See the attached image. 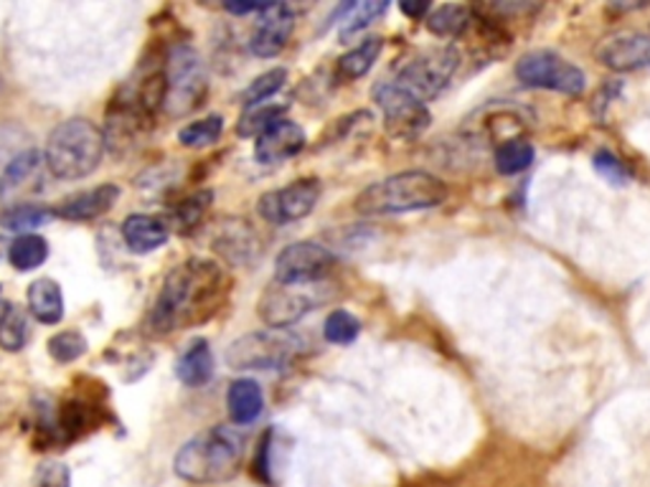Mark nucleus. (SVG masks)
Masks as SVG:
<instances>
[{
  "label": "nucleus",
  "mask_w": 650,
  "mask_h": 487,
  "mask_svg": "<svg viewBox=\"0 0 650 487\" xmlns=\"http://www.w3.org/2000/svg\"><path fill=\"white\" fill-rule=\"evenodd\" d=\"M595 170L613 186H625L630 180V170L625 168V163L610 151H599L595 155Z\"/></svg>",
  "instance_id": "nucleus-37"
},
{
  "label": "nucleus",
  "mask_w": 650,
  "mask_h": 487,
  "mask_svg": "<svg viewBox=\"0 0 650 487\" xmlns=\"http://www.w3.org/2000/svg\"><path fill=\"white\" fill-rule=\"evenodd\" d=\"M295 23H298V19H295V11L290 5L267 3L265 11L260 13L257 29L252 33V54L260 56V59H273V56H277L287 46V41H290L295 31Z\"/></svg>",
  "instance_id": "nucleus-14"
},
{
  "label": "nucleus",
  "mask_w": 650,
  "mask_h": 487,
  "mask_svg": "<svg viewBox=\"0 0 650 487\" xmlns=\"http://www.w3.org/2000/svg\"><path fill=\"white\" fill-rule=\"evenodd\" d=\"M120 198V188L114 184H104L97 186L92 191L77 193L64 201L59 209H56V217L67 219V221H95L100 219L102 213H107L118 203Z\"/></svg>",
  "instance_id": "nucleus-17"
},
{
  "label": "nucleus",
  "mask_w": 650,
  "mask_h": 487,
  "mask_svg": "<svg viewBox=\"0 0 650 487\" xmlns=\"http://www.w3.org/2000/svg\"><path fill=\"white\" fill-rule=\"evenodd\" d=\"M382 48H384V38H378V36L361 41L359 46H353L351 52H345L341 59L335 62L333 79H339L341 85H349V81L366 77V74L372 71V66L376 64L378 56H382Z\"/></svg>",
  "instance_id": "nucleus-19"
},
{
  "label": "nucleus",
  "mask_w": 650,
  "mask_h": 487,
  "mask_svg": "<svg viewBox=\"0 0 650 487\" xmlns=\"http://www.w3.org/2000/svg\"><path fill=\"white\" fill-rule=\"evenodd\" d=\"M335 269V254L316 242L285 246L275 262V283H318Z\"/></svg>",
  "instance_id": "nucleus-12"
},
{
  "label": "nucleus",
  "mask_w": 650,
  "mask_h": 487,
  "mask_svg": "<svg viewBox=\"0 0 650 487\" xmlns=\"http://www.w3.org/2000/svg\"><path fill=\"white\" fill-rule=\"evenodd\" d=\"M44 165L38 151L15 155L0 178V201L8 206L23 203V198L36 196L44 188Z\"/></svg>",
  "instance_id": "nucleus-15"
},
{
  "label": "nucleus",
  "mask_w": 650,
  "mask_h": 487,
  "mask_svg": "<svg viewBox=\"0 0 650 487\" xmlns=\"http://www.w3.org/2000/svg\"><path fill=\"white\" fill-rule=\"evenodd\" d=\"M52 219H54V211H48L46 206H38V203L8 206V209L0 213V224H3V229L15 231L19 236L46 226Z\"/></svg>",
  "instance_id": "nucleus-25"
},
{
  "label": "nucleus",
  "mask_w": 650,
  "mask_h": 487,
  "mask_svg": "<svg viewBox=\"0 0 650 487\" xmlns=\"http://www.w3.org/2000/svg\"><path fill=\"white\" fill-rule=\"evenodd\" d=\"M471 21H473L471 8L458 5V3H445V5L432 8L425 19L430 33H434V36H440V38L463 36L467 26H471Z\"/></svg>",
  "instance_id": "nucleus-23"
},
{
  "label": "nucleus",
  "mask_w": 650,
  "mask_h": 487,
  "mask_svg": "<svg viewBox=\"0 0 650 487\" xmlns=\"http://www.w3.org/2000/svg\"><path fill=\"white\" fill-rule=\"evenodd\" d=\"M374 102L382 107L386 130L397 137H417L430 125V112L422 102L411 99L407 92L394 85L392 79H382L372 89Z\"/></svg>",
  "instance_id": "nucleus-11"
},
{
  "label": "nucleus",
  "mask_w": 650,
  "mask_h": 487,
  "mask_svg": "<svg viewBox=\"0 0 650 487\" xmlns=\"http://www.w3.org/2000/svg\"><path fill=\"white\" fill-rule=\"evenodd\" d=\"M36 487H71L69 480V467L62 465V462H41L36 467V477H34Z\"/></svg>",
  "instance_id": "nucleus-38"
},
{
  "label": "nucleus",
  "mask_w": 650,
  "mask_h": 487,
  "mask_svg": "<svg viewBox=\"0 0 650 487\" xmlns=\"http://www.w3.org/2000/svg\"><path fill=\"white\" fill-rule=\"evenodd\" d=\"M29 316L19 305H8V308L0 312V348L8 353H19L23 345L29 343Z\"/></svg>",
  "instance_id": "nucleus-26"
},
{
  "label": "nucleus",
  "mask_w": 650,
  "mask_h": 487,
  "mask_svg": "<svg viewBox=\"0 0 650 487\" xmlns=\"http://www.w3.org/2000/svg\"><path fill=\"white\" fill-rule=\"evenodd\" d=\"M170 226L163 219L155 217H143V213H133V217L125 219L122 224V236H125V244L130 252L135 254H151L161 250L163 244L168 242Z\"/></svg>",
  "instance_id": "nucleus-18"
},
{
  "label": "nucleus",
  "mask_w": 650,
  "mask_h": 487,
  "mask_svg": "<svg viewBox=\"0 0 650 487\" xmlns=\"http://www.w3.org/2000/svg\"><path fill=\"white\" fill-rule=\"evenodd\" d=\"M166 99H163V110L170 118H180L199 110L206 97V71L201 56L191 46H176L168 54L166 62Z\"/></svg>",
  "instance_id": "nucleus-8"
},
{
  "label": "nucleus",
  "mask_w": 650,
  "mask_h": 487,
  "mask_svg": "<svg viewBox=\"0 0 650 487\" xmlns=\"http://www.w3.org/2000/svg\"><path fill=\"white\" fill-rule=\"evenodd\" d=\"M361 333L359 318H353L349 310H333L323 325V335L333 345H351Z\"/></svg>",
  "instance_id": "nucleus-33"
},
{
  "label": "nucleus",
  "mask_w": 650,
  "mask_h": 487,
  "mask_svg": "<svg viewBox=\"0 0 650 487\" xmlns=\"http://www.w3.org/2000/svg\"><path fill=\"white\" fill-rule=\"evenodd\" d=\"M389 3H374V0H366V3H345L335 11V21L341 26V38L349 41L361 33L364 29L372 26L376 19H382L386 13Z\"/></svg>",
  "instance_id": "nucleus-24"
},
{
  "label": "nucleus",
  "mask_w": 650,
  "mask_h": 487,
  "mask_svg": "<svg viewBox=\"0 0 650 487\" xmlns=\"http://www.w3.org/2000/svg\"><path fill=\"white\" fill-rule=\"evenodd\" d=\"M227 275L217 262L188 259L178 264L163 283L151 312L155 333L203 325L227 297Z\"/></svg>",
  "instance_id": "nucleus-1"
},
{
  "label": "nucleus",
  "mask_w": 650,
  "mask_h": 487,
  "mask_svg": "<svg viewBox=\"0 0 650 487\" xmlns=\"http://www.w3.org/2000/svg\"><path fill=\"white\" fill-rule=\"evenodd\" d=\"M213 246H217L227 259L244 262L250 259V254L254 252V234L250 226L242 224V221H234V226H227L217 239H213Z\"/></svg>",
  "instance_id": "nucleus-30"
},
{
  "label": "nucleus",
  "mask_w": 650,
  "mask_h": 487,
  "mask_svg": "<svg viewBox=\"0 0 650 487\" xmlns=\"http://www.w3.org/2000/svg\"><path fill=\"white\" fill-rule=\"evenodd\" d=\"M224 8L229 13L246 15V13H262L267 8V3H227Z\"/></svg>",
  "instance_id": "nucleus-39"
},
{
  "label": "nucleus",
  "mask_w": 650,
  "mask_h": 487,
  "mask_svg": "<svg viewBox=\"0 0 650 487\" xmlns=\"http://www.w3.org/2000/svg\"><path fill=\"white\" fill-rule=\"evenodd\" d=\"M48 257V244L46 239L36 234H23L11 242V250H8V262L13 264L19 272H31L41 267Z\"/></svg>",
  "instance_id": "nucleus-29"
},
{
  "label": "nucleus",
  "mask_w": 650,
  "mask_h": 487,
  "mask_svg": "<svg viewBox=\"0 0 650 487\" xmlns=\"http://www.w3.org/2000/svg\"><path fill=\"white\" fill-rule=\"evenodd\" d=\"M597 59L613 71H640L650 69V36L636 31L613 33L599 41Z\"/></svg>",
  "instance_id": "nucleus-13"
},
{
  "label": "nucleus",
  "mask_w": 650,
  "mask_h": 487,
  "mask_svg": "<svg viewBox=\"0 0 650 487\" xmlns=\"http://www.w3.org/2000/svg\"><path fill=\"white\" fill-rule=\"evenodd\" d=\"M176 376L180 384L188 386V389H199L206 386L213 376V353L206 341H194L188 345V351L178 358Z\"/></svg>",
  "instance_id": "nucleus-22"
},
{
  "label": "nucleus",
  "mask_w": 650,
  "mask_h": 487,
  "mask_svg": "<svg viewBox=\"0 0 650 487\" xmlns=\"http://www.w3.org/2000/svg\"><path fill=\"white\" fill-rule=\"evenodd\" d=\"M320 201V180L318 178H300L295 184L277 188L260 198V217L267 224L285 226L293 221H300L316 211Z\"/></svg>",
  "instance_id": "nucleus-10"
},
{
  "label": "nucleus",
  "mask_w": 650,
  "mask_h": 487,
  "mask_svg": "<svg viewBox=\"0 0 650 487\" xmlns=\"http://www.w3.org/2000/svg\"><path fill=\"white\" fill-rule=\"evenodd\" d=\"M448 201V186L425 170H405L372 184L359 193L353 209L361 217H394V213L438 209Z\"/></svg>",
  "instance_id": "nucleus-3"
},
{
  "label": "nucleus",
  "mask_w": 650,
  "mask_h": 487,
  "mask_svg": "<svg viewBox=\"0 0 650 487\" xmlns=\"http://www.w3.org/2000/svg\"><path fill=\"white\" fill-rule=\"evenodd\" d=\"M104 155L102 130L85 118L62 122L46 140V168L62 180H79L100 168Z\"/></svg>",
  "instance_id": "nucleus-4"
},
{
  "label": "nucleus",
  "mask_w": 650,
  "mask_h": 487,
  "mask_svg": "<svg viewBox=\"0 0 650 487\" xmlns=\"http://www.w3.org/2000/svg\"><path fill=\"white\" fill-rule=\"evenodd\" d=\"M29 310H31V316L38 320V323H44V325L62 323V318H64L62 287L48 277L36 279V283L29 287Z\"/></svg>",
  "instance_id": "nucleus-21"
},
{
  "label": "nucleus",
  "mask_w": 650,
  "mask_h": 487,
  "mask_svg": "<svg viewBox=\"0 0 650 487\" xmlns=\"http://www.w3.org/2000/svg\"><path fill=\"white\" fill-rule=\"evenodd\" d=\"M306 130L293 120H277L273 128H267L254 143V158L262 165H279L290 161L306 147Z\"/></svg>",
  "instance_id": "nucleus-16"
},
{
  "label": "nucleus",
  "mask_w": 650,
  "mask_h": 487,
  "mask_svg": "<svg viewBox=\"0 0 650 487\" xmlns=\"http://www.w3.org/2000/svg\"><path fill=\"white\" fill-rule=\"evenodd\" d=\"M302 353V341L290 330H257L229 345L227 363L234 370H275L290 366Z\"/></svg>",
  "instance_id": "nucleus-6"
},
{
  "label": "nucleus",
  "mask_w": 650,
  "mask_h": 487,
  "mask_svg": "<svg viewBox=\"0 0 650 487\" xmlns=\"http://www.w3.org/2000/svg\"><path fill=\"white\" fill-rule=\"evenodd\" d=\"M401 11L409 13L411 19H422L425 13H430V5H427V3H422V5H407L405 3V5H401Z\"/></svg>",
  "instance_id": "nucleus-40"
},
{
  "label": "nucleus",
  "mask_w": 650,
  "mask_h": 487,
  "mask_svg": "<svg viewBox=\"0 0 650 487\" xmlns=\"http://www.w3.org/2000/svg\"><path fill=\"white\" fill-rule=\"evenodd\" d=\"M244 460V440L229 427H211L178 450L176 475L194 485H217L236 477Z\"/></svg>",
  "instance_id": "nucleus-2"
},
{
  "label": "nucleus",
  "mask_w": 650,
  "mask_h": 487,
  "mask_svg": "<svg viewBox=\"0 0 650 487\" xmlns=\"http://www.w3.org/2000/svg\"><path fill=\"white\" fill-rule=\"evenodd\" d=\"M8 250H11V242H5V239H0V259L8 257Z\"/></svg>",
  "instance_id": "nucleus-41"
},
{
  "label": "nucleus",
  "mask_w": 650,
  "mask_h": 487,
  "mask_svg": "<svg viewBox=\"0 0 650 487\" xmlns=\"http://www.w3.org/2000/svg\"><path fill=\"white\" fill-rule=\"evenodd\" d=\"M335 295L333 279H318V283H275L260 297V318L269 328L287 330L318 310L320 305L331 302Z\"/></svg>",
  "instance_id": "nucleus-5"
},
{
  "label": "nucleus",
  "mask_w": 650,
  "mask_h": 487,
  "mask_svg": "<svg viewBox=\"0 0 650 487\" xmlns=\"http://www.w3.org/2000/svg\"><path fill=\"white\" fill-rule=\"evenodd\" d=\"M460 66V52L455 46H438L427 48V52L417 54L415 59H409L401 66L397 79H392L401 92H407L417 102H427V99L438 97L442 89L450 85V79L455 77Z\"/></svg>",
  "instance_id": "nucleus-7"
},
{
  "label": "nucleus",
  "mask_w": 650,
  "mask_h": 487,
  "mask_svg": "<svg viewBox=\"0 0 650 487\" xmlns=\"http://www.w3.org/2000/svg\"><path fill=\"white\" fill-rule=\"evenodd\" d=\"M287 81V71L285 69H269L252 81L250 87H246V92L242 95L244 99V107H252V104H262V102H269V97H275L279 89L285 87Z\"/></svg>",
  "instance_id": "nucleus-34"
},
{
  "label": "nucleus",
  "mask_w": 650,
  "mask_h": 487,
  "mask_svg": "<svg viewBox=\"0 0 650 487\" xmlns=\"http://www.w3.org/2000/svg\"><path fill=\"white\" fill-rule=\"evenodd\" d=\"M227 407L234 424L244 427L257 422L262 409H265V396H262L260 384L252 381V378H240V381H234L229 386Z\"/></svg>",
  "instance_id": "nucleus-20"
},
{
  "label": "nucleus",
  "mask_w": 650,
  "mask_h": 487,
  "mask_svg": "<svg viewBox=\"0 0 650 487\" xmlns=\"http://www.w3.org/2000/svg\"><path fill=\"white\" fill-rule=\"evenodd\" d=\"M516 77L524 87L549 89L559 95H582L584 92V71L564 56L547 48L524 54L516 64Z\"/></svg>",
  "instance_id": "nucleus-9"
},
{
  "label": "nucleus",
  "mask_w": 650,
  "mask_h": 487,
  "mask_svg": "<svg viewBox=\"0 0 650 487\" xmlns=\"http://www.w3.org/2000/svg\"><path fill=\"white\" fill-rule=\"evenodd\" d=\"M48 353L56 363H71L87 353V341L77 330H64L48 341Z\"/></svg>",
  "instance_id": "nucleus-35"
},
{
  "label": "nucleus",
  "mask_w": 650,
  "mask_h": 487,
  "mask_svg": "<svg viewBox=\"0 0 650 487\" xmlns=\"http://www.w3.org/2000/svg\"><path fill=\"white\" fill-rule=\"evenodd\" d=\"M533 163V145L524 137L504 140L496 151V170L500 176H516Z\"/></svg>",
  "instance_id": "nucleus-28"
},
{
  "label": "nucleus",
  "mask_w": 650,
  "mask_h": 487,
  "mask_svg": "<svg viewBox=\"0 0 650 487\" xmlns=\"http://www.w3.org/2000/svg\"><path fill=\"white\" fill-rule=\"evenodd\" d=\"M211 198H213L211 191H199V193L184 198V201H180L176 206V209H173V213H170L173 226H176L178 231H184V234H188V231H194L196 226L201 224L203 213L209 211Z\"/></svg>",
  "instance_id": "nucleus-31"
},
{
  "label": "nucleus",
  "mask_w": 650,
  "mask_h": 487,
  "mask_svg": "<svg viewBox=\"0 0 650 487\" xmlns=\"http://www.w3.org/2000/svg\"><path fill=\"white\" fill-rule=\"evenodd\" d=\"M275 447H277L275 432L269 429V432L262 436L257 457H254V467H252V473L267 485H275Z\"/></svg>",
  "instance_id": "nucleus-36"
},
{
  "label": "nucleus",
  "mask_w": 650,
  "mask_h": 487,
  "mask_svg": "<svg viewBox=\"0 0 650 487\" xmlns=\"http://www.w3.org/2000/svg\"><path fill=\"white\" fill-rule=\"evenodd\" d=\"M224 132V120L219 114H211V118H203L199 122H191L184 130L178 132V143L184 147H206L213 145Z\"/></svg>",
  "instance_id": "nucleus-32"
},
{
  "label": "nucleus",
  "mask_w": 650,
  "mask_h": 487,
  "mask_svg": "<svg viewBox=\"0 0 650 487\" xmlns=\"http://www.w3.org/2000/svg\"><path fill=\"white\" fill-rule=\"evenodd\" d=\"M287 104L279 102H262L246 107L244 114L240 118V125H236V135L240 137H260L267 128H273L277 120L285 118Z\"/></svg>",
  "instance_id": "nucleus-27"
}]
</instances>
